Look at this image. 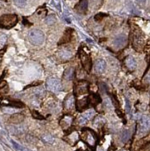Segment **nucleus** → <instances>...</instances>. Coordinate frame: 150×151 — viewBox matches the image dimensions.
Returning <instances> with one entry per match:
<instances>
[{
  "label": "nucleus",
  "instance_id": "f257e3e1",
  "mask_svg": "<svg viewBox=\"0 0 150 151\" xmlns=\"http://www.w3.org/2000/svg\"><path fill=\"white\" fill-rule=\"evenodd\" d=\"M28 39L31 44L34 45H42L44 41V35L40 29H32L28 34Z\"/></svg>",
  "mask_w": 150,
  "mask_h": 151
},
{
  "label": "nucleus",
  "instance_id": "f03ea898",
  "mask_svg": "<svg viewBox=\"0 0 150 151\" xmlns=\"http://www.w3.org/2000/svg\"><path fill=\"white\" fill-rule=\"evenodd\" d=\"M17 16L15 14H5L0 17V24L5 28H11L17 23Z\"/></svg>",
  "mask_w": 150,
  "mask_h": 151
},
{
  "label": "nucleus",
  "instance_id": "7ed1b4c3",
  "mask_svg": "<svg viewBox=\"0 0 150 151\" xmlns=\"http://www.w3.org/2000/svg\"><path fill=\"white\" fill-rule=\"evenodd\" d=\"M46 88L53 93H57L62 89V86L60 80L55 77H50L46 81Z\"/></svg>",
  "mask_w": 150,
  "mask_h": 151
},
{
  "label": "nucleus",
  "instance_id": "20e7f679",
  "mask_svg": "<svg viewBox=\"0 0 150 151\" xmlns=\"http://www.w3.org/2000/svg\"><path fill=\"white\" fill-rule=\"evenodd\" d=\"M82 137L83 141L87 143L89 146L95 147L96 144H97V137L93 131L90 130V129H86L85 131H83Z\"/></svg>",
  "mask_w": 150,
  "mask_h": 151
},
{
  "label": "nucleus",
  "instance_id": "39448f33",
  "mask_svg": "<svg viewBox=\"0 0 150 151\" xmlns=\"http://www.w3.org/2000/svg\"><path fill=\"white\" fill-rule=\"evenodd\" d=\"M80 60L84 70L88 73L90 72L91 67H92V60H91L90 55L82 51L80 53Z\"/></svg>",
  "mask_w": 150,
  "mask_h": 151
},
{
  "label": "nucleus",
  "instance_id": "423d86ee",
  "mask_svg": "<svg viewBox=\"0 0 150 151\" xmlns=\"http://www.w3.org/2000/svg\"><path fill=\"white\" fill-rule=\"evenodd\" d=\"M150 131V118L146 116H143L140 119L139 126V134H144Z\"/></svg>",
  "mask_w": 150,
  "mask_h": 151
},
{
  "label": "nucleus",
  "instance_id": "0eeeda50",
  "mask_svg": "<svg viewBox=\"0 0 150 151\" xmlns=\"http://www.w3.org/2000/svg\"><path fill=\"white\" fill-rule=\"evenodd\" d=\"M75 91L77 94H84L88 91V83L86 81H79L75 85Z\"/></svg>",
  "mask_w": 150,
  "mask_h": 151
},
{
  "label": "nucleus",
  "instance_id": "6e6552de",
  "mask_svg": "<svg viewBox=\"0 0 150 151\" xmlns=\"http://www.w3.org/2000/svg\"><path fill=\"white\" fill-rule=\"evenodd\" d=\"M127 37L125 35H119L113 41V45L116 48H121L127 44Z\"/></svg>",
  "mask_w": 150,
  "mask_h": 151
},
{
  "label": "nucleus",
  "instance_id": "1a4fd4ad",
  "mask_svg": "<svg viewBox=\"0 0 150 151\" xmlns=\"http://www.w3.org/2000/svg\"><path fill=\"white\" fill-rule=\"evenodd\" d=\"M106 67V64L105 60L103 59H98L95 61L94 64V70L98 73H103L105 71Z\"/></svg>",
  "mask_w": 150,
  "mask_h": 151
},
{
  "label": "nucleus",
  "instance_id": "9d476101",
  "mask_svg": "<svg viewBox=\"0 0 150 151\" xmlns=\"http://www.w3.org/2000/svg\"><path fill=\"white\" fill-rule=\"evenodd\" d=\"M95 114V111L94 110H89L88 111H86L85 113H84L83 115L80 117L79 119V124L81 125H83V124H85L87 122L88 120L90 119Z\"/></svg>",
  "mask_w": 150,
  "mask_h": 151
},
{
  "label": "nucleus",
  "instance_id": "9b49d317",
  "mask_svg": "<svg viewBox=\"0 0 150 151\" xmlns=\"http://www.w3.org/2000/svg\"><path fill=\"white\" fill-rule=\"evenodd\" d=\"M90 100L88 97H85L83 99H80L77 101L76 104V108L77 110L81 111L82 110H85L87 107H88L89 103H90Z\"/></svg>",
  "mask_w": 150,
  "mask_h": 151
},
{
  "label": "nucleus",
  "instance_id": "f8f14e48",
  "mask_svg": "<svg viewBox=\"0 0 150 151\" xmlns=\"http://www.w3.org/2000/svg\"><path fill=\"white\" fill-rule=\"evenodd\" d=\"M24 120V116L21 113H15V114H13L9 118V121L10 123L12 124H20Z\"/></svg>",
  "mask_w": 150,
  "mask_h": 151
},
{
  "label": "nucleus",
  "instance_id": "ddd939ff",
  "mask_svg": "<svg viewBox=\"0 0 150 151\" xmlns=\"http://www.w3.org/2000/svg\"><path fill=\"white\" fill-rule=\"evenodd\" d=\"M63 105L67 110H72L73 108L74 105H75V98H74L73 95L70 94V95L67 96L66 99L64 100Z\"/></svg>",
  "mask_w": 150,
  "mask_h": 151
},
{
  "label": "nucleus",
  "instance_id": "4468645a",
  "mask_svg": "<svg viewBox=\"0 0 150 151\" xmlns=\"http://www.w3.org/2000/svg\"><path fill=\"white\" fill-rule=\"evenodd\" d=\"M88 3L87 0H80L79 2L75 5V9H76L79 13H85L88 10Z\"/></svg>",
  "mask_w": 150,
  "mask_h": 151
},
{
  "label": "nucleus",
  "instance_id": "2eb2a0df",
  "mask_svg": "<svg viewBox=\"0 0 150 151\" xmlns=\"http://www.w3.org/2000/svg\"><path fill=\"white\" fill-rule=\"evenodd\" d=\"M125 66L131 70H133L136 69V61L132 56L127 57L126 58H125Z\"/></svg>",
  "mask_w": 150,
  "mask_h": 151
},
{
  "label": "nucleus",
  "instance_id": "dca6fc26",
  "mask_svg": "<svg viewBox=\"0 0 150 151\" xmlns=\"http://www.w3.org/2000/svg\"><path fill=\"white\" fill-rule=\"evenodd\" d=\"M74 76H75V68L74 67H69L67 70H65L64 73H63V78L65 80H72Z\"/></svg>",
  "mask_w": 150,
  "mask_h": 151
},
{
  "label": "nucleus",
  "instance_id": "f3484780",
  "mask_svg": "<svg viewBox=\"0 0 150 151\" xmlns=\"http://www.w3.org/2000/svg\"><path fill=\"white\" fill-rule=\"evenodd\" d=\"M72 122V118L71 116H65L61 120H60V125L63 129H67V128L70 127V125H71Z\"/></svg>",
  "mask_w": 150,
  "mask_h": 151
},
{
  "label": "nucleus",
  "instance_id": "a211bd4d",
  "mask_svg": "<svg viewBox=\"0 0 150 151\" xmlns=\"http://www.w3.org/2000/svg\"><path fill=\"white\" fill-rule=\"evenodd\" d=\"M58 56L60 57L61 59H63V60H67L72 58V54L70 52H69V51L64 50V51H60V52H58Z\"/></svg>",
  "mask_w": 150,
  "mask_h": 151
},
{
  "label": "nucleus",
  "instance_id": "6ab92c4d",
  "mask_svg": "<svg viewBox=\"0 0 150 151\" xmlns=\"http://www.w3.org/2000/svg\"><path fill=\"white\" fill-rule=\"evenodd\" d=\"M42 139L44 142L47 143V144H52L55 141V138L51 134H45L42 137Z\"/></svg>",
  "mask_w": 150,
  "mask_h": 151
},
{
  "label": "nucleus",
  "instance_id": "aec40b11",
  "mask_svg": "<svg viewBox=\"0 0 150 151\" xmlns=\"http://www.w3.org/2000/svg\"><path fill=\"white\" fill-rule=\"evenodd\" d=\"M79 138V136H78V133L77 132H74V133H72L70 134V135L68 137V140H70V144H75L77 142V140Z\"/></svg>",
  "mask_w": 150,
  "mask_h": 151
},
{
  "label": "nucleus",
  "instance_id": "412c9836",
  "mask_svg": "<svg viewBox=\"0 0 150 151\" xmlns=\"http://www.w3.org/2000/svg\"><path fill=\"white\" fill-rule=\"evenodd\" d=\"M14 3L18 8H24L27 4V0H13Z\"/></svg>",
  "mask_w": 150,
  "mask_h": 151
},
{
  "label": "nucleus",
  "instance_id": "4be33fe9",
  "mask_svg": "<svg viewBox=\"0 0 150 151\" xmlns=\"http://www.w3.org/2000/svg\"><path fill=\"white\" fill-rule=\"evenodd\" d=\"M55 22H56V17L54 15L49 16V17H48L45 19V23H46L48 25H52V24H55Z\"/></svg>",
  "mask_w": 150,
  "mask_h": 151
},
{
  "label": "nucleus",
  "instance_id": "5701e85b",
  "mask_svg": "<svg viewBox=\"0 0 150 151\" xmlns=\"http://www.w3.org/2000/svg\"><path fill=\"white\" fill-rule=\"evenodd\" d=\"M130 134L128 130H125L123 132L122 135H121V140H122L123 142H126L128 139H129Z\"/></svg>",
  "mask_w": 150,
  "mask_h": 151
},
{
  "label": "nucleus",
  "instance_id": "b1692460",
  "mask_svg": "<svg viewBox=\"0 0 150 151\" xmlns=\"http://www.w3.org/2000/svg\"><path fill=\"white\" fill-rule=\"evenodd\" d=\"M70 33H69V32H67V33H65L64 34V36H63V37L62 38V40H60V44L61 42H63V43H66V42H69L70 40ZM63 43H62V44H63Z\"/></svg>",
  "mask_w": 150,
  "mask_h": 151
},
{
  "label": "nucleus",
  "instance_id": "393cba45",
  "mask_svg": "<svg viewBox=\"0 0 150 151\" xmlns=\"http://www.w3.org/2000/svg\"><path fill=\"white\" fill-rule=\"evenodd\" d=\"M106 16H107V14H103V13H100V14H97V15H95L94 19H95L96 21H100V20H102L104 17H106Z\"/></svg>",
  "mask_w": 150,
  "mask_h": 151
},
{
  "label": "nucleus",
  "instance_id": "a878e982",
  "mask_svg": "<svg viewBox=\"0 0 150 151\" xmlns=\"http://www.w3.org/2000/svg\"><path fill=\"white\" fill-rule=\"evenodd\" d=\"M32 116L34 117V118L36 119H44V117L42 116L41 114H39V113H37L36 111H32Z\"/></svg>",
  "mask_w": 150,
  "mask_h": 151
},
{
  "label": "nucleus",
  "instance_id": "bb28decb",
  "mask_svg": "<svg viewBox=\"0 0 150 151\" xmlns=\"http://www.w3.org/2000/svg\"><path fill=\"white\" fill-rule=\"evenodd\" d=\"M6 40H7V37H6L5 35H1V36H0V45H3L5 43V42H6Z\"/></svg>",
  "mask_w": 150,
  "mask_h": 151
},
{
  "label": "nucleus",
  "instance_id": "cd10ccee",
  "mask_svg": "<svg viewBox=\"0 0 150 151\" xmlns=\"http://www.w3.org/2000/svg\"><path fill=\"white\" fill-rule=\"evenodd\" d=\"M11 142H12V144H13V145H14V148H15L16 150H24V148H23L20 145V144H17V143L14 142V141H11Z\"/></svg>",
  "mask_w": 150,
  "mask_h": 151
},
{
  "label": "nucleus",
  "instance_id": "c85d7f7f",
  "mask_svg": "<svg viewBox=\"0 0 150 151\" xmlns=\"http://www.w3.org/2000/svg\"><path fill=\"white\" fill-rule=\"evenodd\" d=\"M54 1V3H55V5H56L57 7L58 8V6L60 7V0H53Z\"/></svg>",
  "mask_w": 150,
  "mask_h": 151
},
{
  "label": "nucleus",
  "instance_id": "c756f323",
  "mask_svg": "<svg viewBox=\"0 0 150 151\" xmlns=\"http://www.w3.org/2000/svg\"><path fill=\"white\" fill-rule=\"evenodd\" d=\"M126 108H127V110H128V112H129L130 110H131V106H130L128 101H126Z\"/></svg>",
  "mask_w": 150,
  "mask_h": 151
},
{
  "label": "nucleus",
  "instance_id": "7c9ffc66",
  "mask_svg": "<svg viewBox=\"0 0 150 151\" xmlns=\"http://www.w3.org/2000/svg\"><path fill=\"white\" fill-rule=\"evenodd\" d=\"M146 81H147L149 83H150V74H149L146 77Z\"/></svg>",
  "mask_w": 150,
  "mask_h": 151
},
{
  "label": "nucleus",
  "instance_id": "2f4dec72",
  "mask_svg": "<svg viewBox=\"0 0 150 151\" xmlns=\"http://www.w3.org/2000/svg\"><path fill=\"white\" fill-rule=\"evenodd\" d=\"M136 1L140 3H144L146 2V0H136Z\"/></svg>",
  "mask_w": 150,
  "mask_h": 151
},
{
  "label": "nucleus",
  "instance_id": "473e14b6",
  "mask_svg": "<svg viewBox=\"0 0 150 151\" xmlns=\"http://www.w3.org/2000/svg\"><path fill=\"white\" fill-rule=\"evenodd\" d=\"M149 91H150V89H149Z\"/></svg>",
  "mask_w": 150,
  "mask_h": 151
}]
</instances>
